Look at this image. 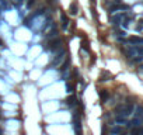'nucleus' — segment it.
<instances>
[{
    "instance_id": "7",
    "label": "nucleus",
    "mask_w": 143,
    "mask_h": 135,
    "mask_svg": "<svg viewBox=\"0 0 143 135\" xmlns=\"http://www.w3.org/2000/svg\"><path fill=\"white\" fill-rule=\"evenodd\" d=\"M74 101H76V97H74V96H70V97L66 99V105H73Z\"/></svg>"
},
{
    "instance_id": "3",
    "label": "nucleus",
    "mask_w": 143,
    "mask_h": 135,
    "mask_svg": "<svg viewBox=\"0 0 143 135\" xmlns=\"http://www.w3.org/2000/svg\"><path fill=\"white\" fill-rule=\"evenodd\" d=\"M63 56H65V51L62 49V52H60V54H59V55L56 56V59H53L52 65H53V66H58V65H59V63H60L62 60H63Z\"/></svg>"
},
{
    "instance_id": "6",
    "label": "nucleus",
    "mask_w": 143,
    "mask_h": 135,
    "mask_svg": "<svg viewBox=\"0 0 143 135\" xmlns=\"http://www.w3.org/2000/svg\"><path fill=\"white\" fill-rule=\"evenodd\" d=\"M132 135H143V127H136L132 130Z\"/></svg>"
},
{
    "instance_id": "2",
    "label": "nucleus",
    "mask_w": 143,
    "mask_h": 135,
    "mask_svg": "<svg viewBox=\"0 0 143 135\" xmlns=\"http://www.w3.org/2000/svg\"><path fill=\"white\" fill-rule=\"evenodd\" d=\"M60 45H62V40H60V38H56V40L51 41V42L46 45V48H48V49H51L52 52H58V51L62 48Z\"/></svg>"
},
{
    "instance_id": "10",
    "label": "nucleus",
    "mask_w": 143,
    "mask_h": 135,
    "mask_svg": "<svg viewBox=\"0 0 143 135\" xmlns=\"http://www.w3.org/2000/svg\"><path fill=\"white\" fill-rule=\"evenodd\" d=\"M66 87H67V91H73V85L67 83V85H66Z\"/></svg>"
},
{
    "instance_id": "13",
    "label": "nucleus",
    "mask_w": 143,
    "mask_h": 135,
    "mask_svg": "<svg viewBox=\"0 0 143 135\" xmlns=\"http://www.w3.org/2000/svg\"><path fill=\"white\" fill-rule=\"evenodd\" d=\"M112 1H116V3H118V1H119V0H112Z\"/></svg>"
},
{
    "instance_id": "5",
    "label": "nucleus",
    "mask_w": 143,
    "mask_h": 135,
    "mask_svg": "<svg viewBox=\"0 0 143 135\" xmlns=\"http://www.w3.org/2000/svg\"><path fill=\"white\" fill-rule=\"evenodd\" d=\"M98 94H100L101 101H104V103H105V101L108 100V96H110V94H108V91H107V90H100V91H98Z\"/></svg>"
},
{
    "instance_id": "11",
    "label": "nucleus",
    "mask_w": 143,
    "mask_h": 135,
    "mask_svg": "<svg viewBox=\"0 0 143 135\" xmlns=\"http://www.w3.org/2000/svg\"><path fill=\"white\" fill-rule=\"evenodd\" d=\"M91 1V4H95V0H90Z\"/></svg>"
},
{
    "instance_id": "12",
    "label": "nucleus",
    "mask_w": 143,
    "mask_h": 135,
    "mask_svg": "<svg viewBox=\"0 0 143 135\" xmlns=\"http://www.w3.org/2000/svg\"><path fill=\"white\" fill-rule=\"evenodd\" d=\"M1 45H3V41H1V40H0V46H1Z\"/></svg>"
},
{
    "instance_id": "9",
    "label": "nucleus",
    "mask_w": 143,
    "mask_h": 135,
    "mask_svg": "<svg viewBox=\"0 0 143 135\" xmlns=\"http://www.w3.org/2000/svg\"><path fill=\"white\" fill-rule=\"evenodd\" d=\"M111 132L112 134H119V132H121V128H119V127H112Z\"/></svg>"
},
{
    "instance_id": "1",
    "label": "nucleus",
    "mask_w": 143,
    "mask_h": 135,
    "mask_svg": "<svg viewBox=\"0 0 143 135\" xmlns=\"http://www.w3.org/2000/svg\"><path fill=\"white\" fill-rule=\"evenodd\" d=\"M132 113H133V104H132V103H126V104H124L122 107L118 108L116 115H121V117H124V118H128Z\"/></svg>"
},
{
    "instance_id": "4",
    "label": "nucleus",
    "mask_w": 143,
    "mask_h": 135,
    "mask_svg": "<svg viewBox=\"0 0 143 135\" xmlns=\"http://www.w3.org/2000/svg\"><path fill=\"white\" fill-rule=\"evenodd\" d=\"M135 117L143 120V105H138V107H136V110H135Z\"/></svg>"
},
{
    "instance_id": "8",
    "label": "nucleus",
    "mask_w": 143,
    "mask_h": 135,
    "mask_svg": "<svg viewBox=\"0 0 143 135\" xmlns=\"http://www.w3.org/2000/svg\"><path fill=\"white\" fill-rule=\"evenodd\" d=\"M70 13H72V14H77V13H79V7H77L76 3H73V4L70 6Z\"/></svg>"
},
{
    "instance_id": "14",
    "label": "nucleus",
    "mask_w": 143,
    "mask_h": 135,
    "mask_svg": "<svg viewBox=\"0 0 143 135\" xmlns=\"http://www.w3.org/2000/svg\"><path fill=\"white\" fill-rule=\"evenodd\" d=\"M0 135H1V134H0Z\"/></svg>"
}]
</instances>
